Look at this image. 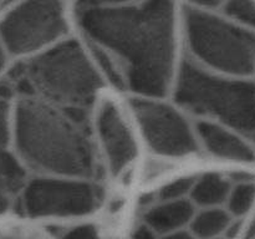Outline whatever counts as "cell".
<instances>
[{"mask_svg": "<svg viewBox=\"0 0 255 239\" xmlns=\"http://www.w3.org/2000/svg\"><path fill=\"white\" fill-rule=\"evenodd\" d=\"M196 178L193 177H182L176 181L169 182L164 187L159 189L158 198L161 201H176V199H184L187 194L191 193Z\"/></svg>", "mask_w": 255, "mask_h": 239, "instance_id": "ac0fdd59", "label": "cell"}, {"mask_svg": "<svg viewBox=\"0 0 255 239\" xmlns=\"http://www.w3.org/2000/svg\"><path fill=\"white\" fill-rule=\"evenodd\" d=\"M196 214L194 204L188 199L161 201L151 207L144 214V223L151 227L157 234H167L181 231L191 223Z\"/></svg>", "mask_w": 255, "mask_h": 239, "instance_id": "8fae6325", "label": "cell"}, {"mask_svg": "<svg viewBox=\"0 0 255 239\" xmlns=\"http://www.w3.org/2000/svg\"><path fill=\"white\" fill-rule=\"evenodd\" d=\"M222 7L224 14L236 24L255 29L254 0H226Z\"/></svg>", "mask_w": 255, "mask_h": 239, "instance_id": "e0dca14e", "label": "cell"}, {"mask_svg": "<svg viewBox=\"0 0 255 239\" xmlns=\"http://www.w3.org/2000/svg\"><path fill=\"white\" fill-rule=\"evenodd\" d=\"M60 239H101L96 227L92 224H81L69 231H64Z\"/></svg>", "mask_w": 255, "mask_h": 239, "instance_id": "ffe728a7", "label": "cell"}, {"mask_svg": "<svg viewBox=\"0 0 255 239\" xmlns=\"http://www.w3.org/2000/svg\"><path fill=\"white\" fill-rule=\"evenodd\" d=\"M158 234L146 223L137 227L132 233V239H158Z\"/></svg>", "mask_w": 255, "mask_h": 239, "instance_id": "603a6c76", "label": "cell"}, {"mask_svg": "<svg viewBox=\"0 0 255 239\" xmlns=\"http://www.w3.org/2000/svg\"><path fill=\"white\" fill-rule=\"evenodd\" d=\"M231 221L232 216L228 211H224L219 207L204 208L192 218L189 223L191 233L198 239L218 238L224 233Z\"/></svg>", "mask_w": 255, "mask_h": 239, "instance_id": "5bb4252c", "label": "cell"}, {"mask_svg": "<svg viewBox=\"0 0 255 239\" xmlns=\"http://www.w3.org/2000/svg\"><path fill=\"white\" fill-rule=\"evenodd\" d=\"M26 82L46 101L70 110H86L102 86V77L81 45L59 42L26 67Z\"/></svg>", "mask_w": 255, "mask_h": 239, "instance_id": "3957f363", "label": "cell"}, {"mask_svg": "<svg viewBox=\"0 0 255 239\" xmlns=\"http://www.w3.org/2000/svg\"><path fill=\"white\" fill-rule=\"evenodd\" d=\"M231 188V182L226 177L218 173H208L194 181L189 194L193 204L211 208L226 203Z\"/></svg>", "mask_w": 255, "mask_h": 239, "instance_id": "4fadbf2b", "label": "cell"}, {"mask_svg": "<svg viewBox=\"0 0 255 239\" xmlns=\"http://www.w3.org/2000/svg\"><path fill=\"white\" fill-rule=\"evenodd\" d=\"M255 201V183L253 181L241 182L232 187L227 198V207L231 216L243 217L253 207Z\"/></svg>", "mask_w": 255, "mask_h": 239, "instance_id": "9a60e30c", "label": "cell"}, {"mask_svg": "<svg viewBox=\"0 0 255 239\" xmlns=\"http://www.w3.org/2000/svg\"><path fill=\"white\" fill-rule=\"evenodd\" d=\"M191 4L192 7L196 9L204 10V11H209L212 9H217V7L223 6L226 0H187Z\"/></svg>", "mask_w": 255, "mask_h": 239, "instance_id": "7402d4cb", "label": "cell"}, {"mask_svg": "<svg viewBox=\"0 0 255 239\" xmlns=\"http://www.w3.org/2000/svg\"><path fill=\"white\" fill-rule=\"evenodd\" d=\"M242 227H243V222H242L241 219H237V221H233V219H232L223 233L224 239H236L237 237H238V234L241 233Z\"/></svg>", "mask_w": 255, "mask_h": 239, "instance_id": "cb8c5ba5", "label": "cell"}, {"mask_svg": "<svg viewBox=\"0 0 255 239\" xmlns=\"http://www.w3.org/2000/svg\"><path fill=\"white\" fill-rule=\"evenodd\" d=\"M213 239H222V238H213Z\"/></svg>", "mask_w": 255, "mask_h": 239, "instance_id": "f1b7e54d", "label": "cell"}, {"mask_svg": "<svg viewBox=\"0 0 255 239\" xmlns=\"http://www.w3.org/2000/svg\"><path fill=\"white\" fill-rule=\"evenodd\" d=\"M77 22L90 42L116 60L131 91L149 99L167 94L176 47L173 0L80 7Z\"/></svg>", "mask_w": 255, "mask_h": 239, "instance_id": "6da1fadb", "label": "cell"}, {"mask_svg": "<svg viewBox=\"0 0 255 239\" xmlns=\"http://www.w3.org/2000/svg\"><path fill=\"white\" fill-rule=\"evenodd\" d=\"M97 131L110 171L119 176L133 161L137 148L131 129L112 102L105 101L100 107Z\"/></svg>", "mask_w": 255, "mask_h": 239, "instance_id": "9c48e42d", "label": "cell"}, {"mask_svg": "<svg viewBox=\"0 0 255 239\" xmlns=\"http://www.w3.org/2000/svg\"><path fill=\"white\" fill-rule=\"evenodd\" d=\"M197 133L206 148L219 158L236 162H254L255 152L238 134L208 121L197 124Z\"/></svg>", "mask_w": 255, "mask_h": 239, "instance_id": "30bf717a", "label": "cell"}, {"mask_svg": "<svg viewBox=\"0 0 255 239\" xmlns=\"http://www.w3.org/2000/svg\"><path fill=\"white\" fill-rule=\"evenodd\" d=\"M90 46H91L92 57L96 60L97 65H99V67L101 69V71L104 72L105 76L109 79V81L111 82L115 87H119V89L126 87L121 67L119 66L116 60L112 57V55L109 54V52L105 49H102V47L92 44V42H90Z\"/></svg>", "mask_w": 255, "mask_h": 239, "instance_id": "2e32d148", "label": "cell"}, {"mask_svg": "<svg viewBox=\"0 0 255 239\" xmlns=\"http://www.w3.org/2000/svg\"><path fill=\"white\" fill-rule=\"evenodd\" d=\"M6 100V95L0 90V148H5L10 137V112Z\"/></svg>", "mask_w": 255, "mask_h": 239, "instance_id": "d6986e66", "label": "cell"}, {"mask_svg": "<svg viewBox=\"0 0 255 239\" xmlns=\"http://www.w3.org/2000/svg\"><path fill=\"white\" fill-rule=\"evenodd\" d=\"M6 49H5L1 40H0V72H1L2 70L5 69V66H6Z\"/></svg>", "mask_w": 255, "mask_h": 239, "instance_id": "484cf974", "label": "cell"}, {"mask_svg": "<svg viewBox=\"0 0 255 239\" xmlns=\"http://www.w3.org/2000/svg\"><path fill=\"white\" fill-rule=\"evenodd\" d=\"M176 101L189 111L219 120L246 133H255V85L211 74L186 60L179 69Z\"/></svg>", "mask_w": 255, "mask_h": 239, "instance_id": "277c9868", "label": "cell"}, {"mask_svg": "<svg viewBox=\"0 0 255 239\" xmlns=\"http://www.w3.org/2000/svg\"><path fill=\"white\" fill-rule=\"evenodd\" d=\"M85 110L25 96L15 110L14 137L20 158L47 176L89 179L96 173L94 146L84 129Z\"/></svg>", "mask_w": 255, "mask_h": 239, "instance_id": "7a4b0ae2", "label": "cell"}, {"mask_svg": "<svg viewBox=\"0 0 255 239\" xmlns=\"http://www.w3.org/2000/svg\"><path fill=\"white\" fill-rule=\"evenodd\" d=\"M26 174L21 162L5 148H0V213L14 204L26 184Z\"/></svg>", "mask_w": 255, "mask_h": 239, "instance_id": "7c38bea8", "label": "cell"}, {"mask_svg": "<svg viewBox=\"0 0 255 239\" xmlns=\"http://www.w3.org/2000/svg\"><path fill=\"white\" fill-rule=\"evenodd\" d=\"M161 239H197L191 232H187L181 229V231H176L172 232V233H167L163 234Z\"/></svg>", "mask_w": 255, "mask_h": 239, "instance_id": "d4e9b609", "label": "cell"}, {"mask_svg": "<svg viewBox=\"0 0 255 239\" xmlns=\"http://www.w3.org/2000/svg\"><path fill=\"white\" fill-rule=\"evenodd\" d=\"M1 239H15V238H1Z\"/></svg>", "mask_w": 255, "mask_h": 239, "instance_id": "83f0119b", "label": "cell"}, {"mask_svg": "<svg viewBox=\"0 0 255 239\" xmlns=\"http://www.w3.org/2000/svg\"><path fill=\"white\" fill-rule=\"evenodd\" d=\"M66 32L61 0H24L0 22V40L7 54L37 51Z\"/></svg>", "mask_w": 255, "mask_h": 239, "instance_id": "52a82bcc", "label": "cell"}, {"mask_svg": "<svg viewBox=\"0 0 255 239\" xmlns=\"http://www.w3.org/2000/svg\"><path fill=\"white\" fill-rule=\"evenodd\" d=\"M101 198V188L89 179L44 176L25 184L21 208L31 218L80 217L96 211Z\"/></svg>", "mask_w": 255, "mask_h": 239, "instance_id": "8992f818", "label": "cell"}, {"mask_svg": "<svg viewBox=\"0 0 255 239\" xmlns=\"http://www.w3.org/2000/svg\"><path fill=\"white\" fill-rule=\"evenodd\" d=\"M144 139L153 152L163 156H186L198 149L193 129L173 106L153 99L131 102Z\"/></svg>", "mask_w": 255, "mask_h": 239, "instance_id": "ba28073f", "label": "cell"}, {"mask_svg": "<svg viewBox=\"0 0 255 239\" xmlns=\"http://www.w3.org/2000/svg\"><path fill=\"white\" fill-rule=\"evenodd\" d=\"M139 0H77V9L92 6H116V5L131 4Z\"/></svg>", "mask_w": 255, "mask_h": 239, "instance_id": "44dd1931", "label": "cell"}, {"mask_svg": "<svg viewBox=\"0 0 255 239\" xmlns=\"http://www.w3.org/2000/svg\"><path fill=\"white\" fill-rule=\"evenodd\" d=\"M246 239H255V222H253V223L247 228Z\"/></svg>", "mask_w": 255, "mask_h": 239, "instance_id": "4316f807", "label": "cell"}, {"mask_svg": "<svg viewBox=\"0 0 255 239\" xmlns=\"http://www.w3.org/2000/svg\"><path fill=\"white\" fill-rule=\"evenodd\" d=\"M186 40L196 59L214 70L248 76L255 71V32L209 11L186 7Z\"/></svg>", "mask_w": 255, "mask_h": 239, "instance_id": "5b68a950", "label": "cell"}]
</instances>
